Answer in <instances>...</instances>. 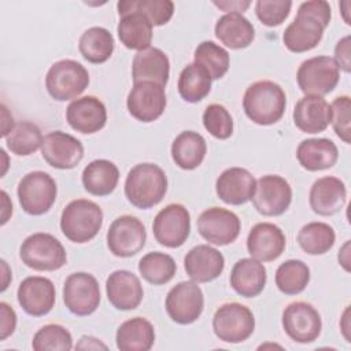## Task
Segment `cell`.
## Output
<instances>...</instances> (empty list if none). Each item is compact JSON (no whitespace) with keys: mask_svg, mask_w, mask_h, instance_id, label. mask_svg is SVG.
Segmentation results:
<instances>
[{"mask_svg":"<svg viewBox=\"0 0 351 351\" xmlns=\"http://www.w3.org/2000/svg\"><path fill=\"white\" fill-rule=\"evenodd\" d=\"M330 19L332 10L328 1L311 0L302 3L295 19L284 30L282 43L285 48L295 53L314 49L321 43Z\"/></svg>","mask_w":351,"mask_h":351,"instance_id":"cell-1","label":"cell"},{"mask_svg":"<svg viewBox=\"0 0 351 351\" xmlns=\"http://www.w3.org/2000/svg\"><path fill=\"white\" fill-rule=\"evenodd\" d=\"M167 192V176L155 163H138L133 166L125 180V196L128 202L141 210L151 208L162 202Z\"/></svg>","mask_w":351,"mask_h":351,"instance_id":"cell-2","label":"cell"},{"mask_svg":"<svg viewBox=\"0 0 351 351\" xmlns=\"http://www.w3.org/2000/svg\"><path fill=\"white\" fill-rule=\"evenodd\" d=\"M287 107V96L281 85L262 80L251 84L243 96V110L256 125L269 126L278 122Z\"/></svg>","mask_w":351,"mask_h":351,"instance_id":"cell-3","label":"cell"},{"mask_svg":"<svg viewBox=\"0 0 351 351\" xmlns=\"http://www.w3.org/2000/svg\"><path fill=\"white\" fill-rule=\"evenodd\" d=\"M103 225L100 206L88 199L71 200L62 211L60 230L73 243L82 244L96 237Z\"/></svg>","mask_w":351,"mask_h":351,"instance_id":"cell-4","label":"cell"},{"mask_svg":"<svg viewBox=\"0 0 351 351\" xmlns=\"http://www.w3.org/2000/svg\"><path fill=\"white\" fill-rule=\"evenodd\" d=\"M19 258L25 266L37 271L59 270L67 262L63 244L55 236L44 232L33 233L22 241Z\"/></svg>","mask_w":351,"mask_h":351,"instance_id":"cell-5","label":"cell"},{"mask_svg":"<svg viewBox=\"0 0 351 351\" xmlns=\"http://www.w3.org/2000/svg\"><path fill=\"white\" fill-rule=\"evenodd\" d=\"M89 85L88 70L77 60L62 59L55 62L45 75V88L58 101L77 99Z\"/></svg>","mask_w":351,"mask_h":351,"instance_id":"cell-6","label":"cell"},{"mask_svg":"<svg viewBox=\"0 0 351 351\" xmlns=\"http://www.w3.org/2000/svg\"><path fill=\"white\" fill-rule=\"evenodd\" d=\"M22 210L29 215H43L51 210L56 200L58 186L45 171L36 170L25 174L16 188Z\"/></svg>","mask_w":351,"mask_h":351,"instance_id":"cell-7","label":"cell"},{"mask_svg":"<svg viewBox=\"0 0 351 351\" xmlns=\"http://www.w3.org/2000/svg\"><path fill=\"white\" fill-rule=\"evenodd\" d=\"M213 330L221 341L230 344L243 343L255 330V317L241 303H223L214 313Z\"/></svg>","mask_w":351,"mask_h":351,"instance_id":"cell-8","label":"cell"},{"mask_svg":"<svg viewBox=\"0 0 351 351\" xmlns=\"http://www.w3.org/2000/svg\"><path fill=\"white\" fill-rule=\"evenodd\" d=\"M340 69L333 58L314 56L300 63L296 81L304 95L324 96L330 93L339 84Z\"/></svg>","mask_w":351,"mask_h":351,"instance_id":"cell-9","label":"cell"},{"mask_svg":"<svg viewBox=\"0 0 351 351\" xmlns=\"http://www.w3.org/2000/svg\"><path fill=\"white\" fill-rule=\"evenodd\" d=\"M62 295L67 310L78 317L95 313L101 300L100 287L96 277L85 271L70 274L64 280Z\"/></svg>","mask_w":351,"mask_h":351,"instance_id":"cell-10","label":"cell"},{"mask_svg":"<svg viewBox=\"0 0 351 351\" xmlns=\"http://www.w3.org/2000/svg\"><path fill=\"white\" fill-rule=\"evenodd\" d=\"M107 247L118 258H130L138 254L147 241L144 223L134 215H121L107 230Z\"/></svg>","mask_w":351,"mask_h":351,"instance_id":"cell-11","label":"cell"},{"mask_svg":"<svg viewBox=\"0 0 351 351\" xmlns=\"http://www.w3.org/2000/svg\"><path fill=\"white\" fill-rule=\"evenodd\" d=\"M165 307L176 324H193L200 318L204 308L203 291L195 281H181L169 291Z\"/></svg>","mask_w":351,"mask_h":351,"instance_id":"cell-12","label":"cell"},{"mask_svg":"<svg viewBox=\"0 0 351 351\" xmlns=\"http://www.w3.org/2000/svg\"><path fill=\"white\" fill-rule=\"evenodd\" d=\"M155 240L167 248L181 247L191 233V214L180 203L167 204L154 218Z\"/></svg>","mask_w":351,"mask_h":351,"instance_id":"cell-13","label":"cell"},{"mask_svg":"<svg viewBox=\"0 0 351 351\" xmlns=\"http://www.w3.org/2000/svg\"><path fill=\"white\" fill-rule=\"evenodd\" d=\"M251 200L259 214L265 217H278L284 214L292 203V188L284 177L266 174L256 181L255 193Z\"/></svg>","mask_w":351,"mask_h":351,"instance_id":"cell-14","label":"cell"},{"mask_svg":"<svg viewBox=\"0 0 351 351\" xmlns=\"http://www.w3.org/2000/svg\"><path fill=\"white\" fill-rule=\"evenodd\" d=\"M281 322L288 337L300 344L315 341L322 329L319 313L307 302L289 303L282 311Z\"/></svg>","mask_w":351,"mask_h":351,"instance_id":"cell-15","label":"cell"},{"mask_svg":"<svg viewBox=\"0 0 351 351\" xmlns=\"http://www.w3.org/2000/svg\"><path fill=\"white\" fill-rule=\"evenodd\" d=\"M199 234L214 245H228L233 243L241 229L237 214L222 207L206 208L196 222Z\"/></svg>","mask_w":351,"mask_h":351,"instance_id":"cell-16","label":"cell"},{"mask_svg":"<svg viewBox=\"0 0 351 351\" xmlns=\"http://www.w3.org/2000/svg\"><path fill=\"white\" fill-rule=\"evenodd\" d=\"M166 104L165 86L149 81L134 82L126 97L129 114L144 123L156 121L163 114Z\"/></svg>","mask_w":351,"mask_h":351,"instance_id":"cell-17","label":"cell"},{"mask_svg":"<svg viewBox=\"0 0 351 351\" xmlns=\"http://www.w3.org/2000/svg\"><path fill=\"white\" fill-rule=\"evenodd\" d=\"M40 149L44 160L59 170L74 169L84 158L82 143L77 137L62 130L45 134Z\"/></svg>","mask_w":351,"mask_h":351,"instance_id":"cell-18","label":"cell"},{"mask_svg":"<svg viewBox=\"0 0 351 351\" xmlns=\"http://www.w3.org/2000/svg\"><path fill=\"white\" fill-rule=\"evenodd\" d=\"M16 299L26 314L32 317H43L53 308L56 289L49 278L30 276L21 281L16 291Z\"/></svg>","mask_w":351,"mask_h":351,"instance_id":"cell-19","label":"cell"},{"mask_svg":"<svg viewBox=\"0 0 351 351\" xmlns=\"http://www.w3.org/2000/svg\"><path fill=\"white\" fill-rule=\"evenodd\" d=\"M66 121L75 132L93 134L106 126L107 108L96 96L77 97L66 108Z\"/></svg>","mask_w":351,"mask_h":351,"instance_id":"cell-20","label":"cell"},{"mask_svg":"<svg viewBox=\"0 0 351 351\" xmlns=\"http://www.w3.org/2000/svg\"><path fill=\"white\" fill-rule=\"evenodd\" d=\"M287 239L280 226L271 222L254 225L247 236V250L251 258L259 262H271L281 256Z\"/></svg>","mask_w":351,"mask_h":351,"instance_id":"cell-21","label":"cell"},{"mask_svg":"<svg viewBox=\"0 0 351 351\" xmlns=\"http://www.w3.org/2000/svg\"><path fill=\"white\" fill-rule=\"evenodd\" d=\"M108 302L121 311L134 310L140 306L144 289L140 278L129 270H115L106 280Z\"/></svg>","mask_w":351,"mask_h":351,"instance_id":"cell-22","label":"cell"},{"mask_svg":"<svg viewBox=\"0 0 351 351\" xmlns=\"http://www.w3.org/2000/svg\"><path fill=\"white\" fill-rule=\"evenodd\" d=\"M255 177L244 167H229L215 181L217 196L230 206H240L250 202L255 193Z\"/></svg>","mask_w":351,"mask_h":351,"instance_id":"cell-23","label":"cell"},{"mask_svg":"<svg viewBox=\"0 0 351 351\" xmlns=\"http://www.w3.org/2000/svg\"><path fill=\"white\" fill-rule=\"evenodd\" d=\"M347 202L346 184L333 176H325L314 181L308 193L310 208L322 217L337 214Z\"/></svg>","mask_w":351,"mask_h":351,"instance_id":"cell-24","label":"cell"},{"mask_svg":"<svg viewBox=\"0 0 351 351\" xmlns=\"http://www.w3.org/2000/svg\"><path fill=\"white\" fill-rule=\"evenodd\" d=\"M184 269L195 282H210L218 278L225 269L223 255L208 244L191 248L184 258Z\"/></svg>","mask_w":351,"mask_h":351,"instance_id":"cell-25","label":"cell"},{"mask_svg":"<svg viewBox=\"0 0 351 351\" xmlns=\"http://www.w3.org/2000/svg\"><path fill=\"white\" fill-rule=\"evenodd\" d=\"M330 106L322 96L306 95L295 104L293 123L303 133H321L330 123Z\"/></svg>","mask_w":351,"mask_h":351,"instance_id":"cell-26","label":"cell"},{"mask_svg":"<svg viewBox=\"0 0 351 351\" xmlns=\"http://www.w3.org/2000/svg\"><path fill=\"white\" fill-rule=\"evenodd\" d=\"M170 75V60L167 55L155 47L138 51L132 62L133 82L149 81L166 86Z\"/></svg>","mask_w":351,"mask_h":351,"instance_id":"cell-27","label":"cell"},{"mask_svg":"<svg viewBox=\"0 0 351 351\" xmlns=\"http://www.w3.org/2000/svg\"><path fill=\"white\" fill-rule=\"evenodd\" d=\"M267 274L262 262L254 258L239 259L230 271L229 282L233 291L243 298L258 296L266 285Z\"/></svg>","mask_w":351,"mask_h":351,"instance_id":"cell-28","label":"cell"},{"mask_svg":"<svg viewBox=\"0 0 351 351\" xmlns=\"http://www.w3.org/2000/svg\"><path fill=\"white\" fill-rule=\"evenodd\" d=\"M299 165L308 171L330 169L339 159L336 144L329 138H306L296 148Z\"/></svg>","mask_w":351,"mask_h":351,"instance_id":"cell-29","label":"cell"},{"mask_svg":"<svg viewBox=\"0 0 351 351\" xmlns=\"http://www.w3.org/2000/svg\"><path fill=\"white\" fill-rule=\"evenodd\" d=\"M215 37L230 49L247 48L255 38L252 23L241 12L222 15L214 27Z\"/></svg>","mask_w":351,"mask_h":351,"instance_id":"cell-30","label":"cell"},{"mask_svg":"<svg viewBox=\"0 0 351 351\" xmlns=\"http://www.w3.org/2000/svg\"><path fill=\"white\" fill-rule=\"evenodd\" d=\"M115 343L121 351H148L155 343L154 325L144 317L126 319L117 329Z\"/></svg>","mask_w":351,"mask_h":351,"instance_id":"cell-31","label":"cell"},{"mask_svg":"<svg viewBox=\"0 0 351 351\" xmlns=\"http://www.w3.org/2000/svg\"><path fill=\"white\" fill-rule=\"evenodd\" d=\"M85 191L93 196H107L112 193L119 181V170L117 165L108 159H95L81 174Z\"/></svg>","mask_w":351,"mask_h":351,"instance_id":"cell-32","label":"cell"},{"mask_svg":"<svg viewBox=\"0 0 351 351\" xmlns=\"http://www.w3.org/2000/svg\"><path fill=\"white\" fill-rule=\"evenodd\" d=\"M152 27V23L145 15L138 11H130L119 16L117 33L119 41L128 49L144 51L151 47Z\"/></svg>","mask_w":351,"mask_h":351,"instance_id":"cell-33","label":"cell"},{"mask_svg":"<svg viewBox=\"0 0 351 351\" xmlns=\"http://www.w3.org/2000/svg\"><path fill=\"white\" fill-rule=\"evenodd\" d=\"M171 158L182 170H193L199 167L207 152L204 137L193 130L181 132L171 143Z\"/></svg>","mask_w":351,"mask_h":351,"instance_id":"cell-34","label":"cell"},{"mask_svg":"<svg viewBox=\"0 0 351 351\" xmlns=\"http://www.w3.org/2000/svg\"><path fill=\"white\" fill-rule=\"evenodd\" d=\"M115 41L112 34L101 26L86 29L78 41L80 53L89 63L100 64L107 62L114 52Z\"/></svg>","mask_w":351,"mask_h":351,"instance_id":"cell-35","label":"cell"},{"mask_svg":"<svg viewBox=\"0 0 351 351\" xmlns=\"http://www.w3.org/2000/svg\"><path fill=\"white\" fill-rule=\"evenodd\" d=\"M211 77L196 63L186 64L178 77V93L188 103L203 100L211 90Z\"/></svg>","mask_w":351,"mask_h":351,"instance_id":"cell-36","label":"cell"},{"mask_svg":"<svg viewBox=\"0 0 351 351\" xmlns=\"http://www.w3.org/2000/svg\"><path fill=\"white\" fill-rule=\"evenodd\" d=\"M296 240L306 254L324 255L333 247L336 233L326 222H308L300 228Z\"/></svg>","mask_w":351,"mask_h":351,"instance_id":"cell-37","label":"cell"},{"mask_svg":"<svg viewBox=\"0 0 351 351\" xmlns=\"http://www.w3.org/2000/svg\"><path fill=\"white\" fill-rule=\"evenodd\" d=\"M138 271L147 282L152 285H163L173 280L177 271V265L169 254L154 251L145 254L138 261Z\"/></svg>","mask_w":351,"mask_h":351,"instance_id":"cell-38","label":"cell"},{"mask_svg":"<svg viewBox=\"0 0 351 351\" xmlns=\"http://www.w3.org/2000/svg\"><path fill=\"white\" fill-rule=\"evenodd\" d=\"M43 138L41 129L34 122L21 121L5 137V145L16 156H29L41 148Z\"/></svg>","mask_w":351,"mask_h":351,"instance_id":"cell-39","label":"cell"},{"mask_svg":"<svg viewBox=\"0 0 351 351\" xmlns=\"http://www.w3.org/2000/svg\"><path fill=\"white\" fill-rule=\"evenodd\" d=\"M310 282V269L300 259H288L276 270V285L285 295H298Z\"/></svg>","mask_w":351,"mask_h":351,"instance_id":"cell-40","label":"cell"},{"mask_svg":"<svg viewBox=\"0 0 351 351\" xmlns=\"http://www.w3.org/2000/svg\"><path fill=\"white\" fill-rule=\"evenodd\" d=\"M118 15L138 11L148 18L152 26L166 25L174 14V3L170 0H122L117 4Z\"/></svg>","mask_w":351,"mask_h":351,"instance_id":"cell-41","label":"cell"},{"mask_svg":"<svg viewBox=\"0 0 351 351\" xmlns=\"http://www.w3.org/2000/svg\"><path fill=\"white\" fill-rule=\"evenodd\" d=\"M193 60L208 73L211 80L222 78L230 64L229 52L214 41H202L195 49Z\"/></svg>","mask_w":351,"mask_h":351,"instance_id":"cell-42","label":"cell"},{"mask_svg":"<svg viewBox=\"0 0 351 351\" xmlns=\"http://www.w3.org/2000/svg\"><path fill=\"white\" fill-rule=\"evenodd\" d=\"M32 347L36 351H70L73 337L63 325L47 324L34 333Z\"/></svg>","mask_w":351,"mask_h":351,"instance_id":"cell-43","label":"cell"},{"mask_svg":"<svg viewBox=\"0 0 351 351\" xmlns=\"http://www.w3.org/2000/svg\"><path fill=\"white\" fill-rule=\"evenodd\" d=\"M204 129L218 140H226L233 134V118L225 106L208 104L202 115Z\"/></svg>","mask_w":351,"mask_h":351,"instance_id":"cell-44","label":"cell"},{"mask_svg":"<svg viewBox=\"0 0 351 351\" xmlns=\"http://www.w3.org/2000/svg\"><path fill=\"white\" fill-rule=\"evenodd\" d=\"M291 8L292 1L289 0H258L255 3L256 18L269 27L281 25L288 18Z\"/></svg>","mask_w":351,"mask_h":351,"instance_id":"cell-45","label":"cell"},{"mask_svg":"<svg viewBox=\"0 0 351 351\" xmlns=\"http://www.w3.org/2000/svg\"><path fill=\"white\" fill-rule=\"evenodd\" d=\"M330 123L336 136L346 144L351 141V126H350V112H351V99L350 96H339L330 104Z\"/></svg>","mask_w":351,"mask_h":351,"instance_id":"cell-46","label":"cell"},{"mask_svg":"<svg viewBox=\"0 0 351 351\" xmlns=\"http://www.w3.org/2000/svg\"><path fill=\"white\" fill-rule=\"evenodd\" d=\"M0 340H5L11 336L16 328V314L11 306L5 302L0 303Z\"/></svg>","mask_w":351,"mask_h":351,"instance_id":"cell-47","label":"cell"},{"mask_svg":"<svg viewBox=\"0 0 351 351\" xmlns=\"http://www.w3.org/2000/svg\"><path fill=\"white\" fill-rule=\"evenodd\" d=\"M350 41H351V37L346 36L340 38L335 47V62L337 63L339 69H341L344 73H350L351 70Z\"/></svg>","mask_w":351,"mask_h":351,"instance_id":"cell-48","label":"cell"},{"mask_svg":"<svg viewBox=\"0 0 351 351\" xmlns=\"http://www.w3.org/2000/svg\"><path fill=\"white\" fill-rule=\"evenodd\" d=\"M107 350V346L93 336H82L75 346V350Z\"/></svg>","mask_w":351,"mask_h":351,"instance_id":"cell-49","label":"cell"},{"mask_svg":"<svg viewBox=\"0 0 351 351\" xmlns=\"http://www.w3.org/2000/svg\"><path fill=\"white\" fill-rule=\"evenodd\" d=\"M250 1H214V5L226 12H243L250 7Z\"/></svg>","mask_w":351,"mask_h":351,"instance_id":"cell-50","label":"cell"},{"mask_svg":"<svg viewBox=\"0 0 351 351\" xmlns=\"http://www.w3.org/2000/svg\"><path fill=\"white\" fill-rule=\"evenodd\" d=\"M14 126H15V122L12 115L10 114L8 108L4 104H1V137L5 138L11 133Z\"/></svg>","mask_w":351,"mask_h":351,"instance_id":"cell-51","label":"cell"},{"mask_svg":"<svg viewBox=\"0 0 351 351\" xmlns=\"http://www.w3.org/2000/svg\"><path fill=\"white\" fill-rule=\"evenodd\" d=\"M1 206H3V210H1V225H4L8 218L12 215V203L10 202L8 199V195L5 193V191H1Z\"/></svg>","mask_w":351,"mask_h":351,"instance_id":"cell-52","label":"cell"},{"mask_svg":"<svg viewBox=\"0 0 351 351\" xmlns=\"http://www.w3.org/2000/svg\"><path fill=\"white\" fill-rule=\"evenodd\" d=\"M337 259H339V263L344 267V270L350 271V241L344 243V245L339 251Z\"/></svg>","mask_w":351,"mask_h":351,"instance_id":"cell-53","label":"cell"},{"mask_svg":"<svg viewBox=\"0 0 351 351\" xmlns=\"http://www.w3.org/2000/svg\"><path fill=\"white\" fill-rule=\"evenodd\" d=\"M1 269H3V287H1V292H4L8 287V277H11V271L8 270V266H7V262L4 259H1Z\"/></svg>","mask_w":351,"mask_h":351,"instance_id":"cell-54","label":"cell"}]
</instances>
